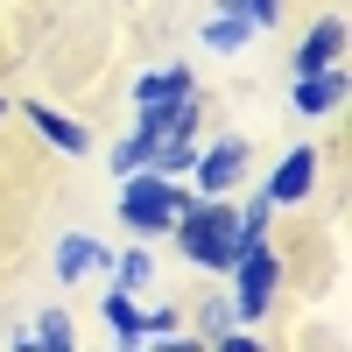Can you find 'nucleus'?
Segmentation results:
<instances>
[{"mask_svg": "<svg viewBox=\"0 0 352 352\" xmlns=\"http://www.w3.org/2000/svg\"><path fill=\"white\" fill-rule=\"evenodd\" d=\"M176 240H184V254L197 261V268H212V275H226L247 247H261L254 232L240 226V212L219 204V197H190L184 212H176Z\"/></svg>", "mask_w": 352, "mask_h": 352, "instance_id": "f257e3e1", "label": "nucleus"}, {"mask_svg": "<svg viewBox=\"0 0 352 352\" xmlns=\"http://www.w3.org/2000/svg\"><path fill=\"white\" fill-rule=\"evenodd\" d=\"M184 204H190V190H176V176H162V169H127L120 176V219L134 232H169Z\"/></svg>", "mask_w": 352, "mask_h": 352, "instance_id": "f03ea898", "label": "nucleus"}, {"mask_svg": "<svg viewBox=\"0 0 352 352\" xmlns=\"http://www.w3.org/2000/svg\"><path fill=\"white\" fill-rule=\"evenodd\" d=\"M232 317H240V324H254L261 310H268V296H275V275H282V261L268 254V240L261 247H247L240 261H232Z\"/></svg>", "mask_w": 352, "mask_h": 352, "instance_id": "7ed1b4c3", "label": "nucleus"}, {"mask_svg": "<svg viewBox=\"0 0 352 352\" xmlns=\"http://www.w3.org/2000/svg\"><path fill=\"white\" fill-rule=\"evenodd\" d=\"M190 169H197V190H204V197H212V190H232V176L247 169V134L219 141V148H212V155H197Z\"/></svg>", "mask_w": 352, "mask_h": 352, "instance_id": "20e7f679", "label": "nucleus"}, {"mask_svg": "<svg viewBox=\"0 0 352 352\" xmlns=\"http://www.w3.org/2000/svg\"><path fill=\"white\" fill-rule=\"evenodd\" d=\"M310 184H317V155L296 148V155H282V162H275V176H268V190H261V197H268V204H296Z\"/></svg>", "mask_w": 352, "mask_h": 352, "instance_id": "39448f33", "label": "nucleus"}, {"mask_svg": "<svg viewBox=\"0 0 352 352\" xmlns=\"http://www.w3.org/2000/svg\"><path fill=\"white\" fill-rule=\"evenodd\" d=\"M345 64H324V71H303L296 78V113H331L338 99H345Z\"/></svg>", "mask_w": 352, "mask_h": 352, "instance_id": "423d86ee", "label": "nucleus"}, {"mask_svg": "<svg viewBox=\"0 0 352 352\" xmlns=\"http://www.w3.org/2000/svg\"><path fill=\"white\" fill-rule=\"evenodd\" d=\"M338 50H345V21H338V14H324V21H317L310 36H303V50H296V78H303V71L338 64Z\"/></svg>", "mask_w": 352, "mask_h": 352, "instance_id": "0eeeda50", "label": "nucleus"}, {"mask_svg": "<svg viewBox=\"0 0 352 352\" xmlns=\"http://www.w3.org/2000/svg\"><path fill=\"white\" fill-rule=\"evenodd\" d=\"M21 113H28V127H43V141H50V148H64V155H85V141H92V134H85L78 120H64V113H50V106H36V99H28Z\"/></svg>", "mask_w": 352, "mask_h": 352, "instance_id": "6e6552de", "label": "nucleus"}, {"mask_svg": "<svg viewBox=\"0 0 352 352\" xmlns=\"http://www.w3.org/2000/svg\"><path fill=\"white\" fill-rule=\"evenodd\" d=\"M184 92H197L184 64H162V71H148V78H134V106H162V99H184Z\"/></svg>", "mask_w": 352, "mask_h": 352, "instance_id": "1a4fd4ad", "label": "nucleus"}, {"mask_svg": "<svg viewBox=\"0 0 352 352\" xmlns=\"http://www.w3.org/2000/svg\"><path fill=\"white\" fill-rule=\"evenodd\" d=\"M99 310H106V324H113V338H127V345H141V338H148V331H141V310H134V289H120V282H113Z\"/></svg>", "mask_w": 352, "mask_h": 352, "instance_id": "9d476101", "label": "nucleus"}, {"mask_svg": "<svg viewBox=\"0 0 352 352\" xmlns=\"http://www.w3.org/2000/svg\"><path fill=\"white\" fill-rule=\"evenodd\" d=\"M99 261H106V247H99V240H85V232H71V240L56 247V275H64V282H78V275H92Z\"/></svg>", "mask_w": 352, "mask_h": 352, "instance_id": "9b49d317", "label": "nucleus"}, {"mask_svg": "<svg viewBox=\"0 0 352 352\" xmlns=\"http://www.w3.org/2000/svg\"><path fill=\"white\" fill-rule=\"evenodd\" d=\"M71 338H78V331H71L64 310H43V324L28 331V345H50V352H71Z\"/></svg>", "mask_w": 352, "mask_h": 352, "instance_id": "f8f14e48", "label": "nucleus"}, {"mask_svg": "<svg viewBox=\"0 0 352 352\" xmlns=\"http://www.w3.org/2000/svg\"><path fill=\"white\" fill-rule=\"evenodd\" d=\"M247 36H254V21H247V14H219L212 28H204V43H212V50H240Z\"/></svg>", "mask_w": 352, "mask_h": 352, "instance_id": "ddd939ff", "label": "nucleus"}, {"mask_svg": "<svg viewBox=\"0 0 352 352\" xmlns=\"http://www.w3.org/2000/svg\"><path fill=\"white\" fill-rule=\"evenodd\" d=\"M197 331L219 345V338L232 331V296H204V310H197Z\"/></svg>", "mask_w": 352, "mask_h": 352, "instance_id": "4468645a", "label": "nucleus"}, {"mask_svg": "<svg viewBox=\"0 0 352 352\" xmlns=\"http://www.w3.org/2000/svg\"><path fill=\"white\" fill-rule=\"evenodd\" d=\"M141 282H148V254L127 247V254H120V289H141Z\"/></svg>", "mask_w": 352, "mask_h": 352, "instance_id": "2eb2a0df", "label": "nucleus"}, {"mask_svg": "<svg viewBox=\"0 0 352 352\" xmlns=\"http://www.w3.org/2000/svg\"><path fill=\"white\" fill-rule=\"evenodd\" d=\"M275 8H282V0H247V21L261 28V21H275Z\"/></svg>", "mask_w": 352, "mask_h": 352, "instance_id": "dca6fc26", "label": "nucleus"}, {"mask_svg": "<svg viewBox=\"0 0 352 352\" xmlns=\"http://www.w3.org/2000/svg\"><path fill=\"white\" fill-rule=\"evenodd\" d=\"M219 14H247V0H219Z\"/></svg>", "mask_w": 352, "mask_h": 352, "instance_id": "f3484780", "label": "nucleus"}, {"mask_svg": "<svg viewBox=\"0 0 352 352\" xmlns=\"http://www.w3.org/2000/svg\"><path fill=\"white\" fill-rule=\"evenodd\" d=\"M0 120H8V99H0Z\"/></svg>", "mask_w": 352, "mask_h": 352, "instance_id": "a211bd4d", "label": "nucleus"}]
</instances>
